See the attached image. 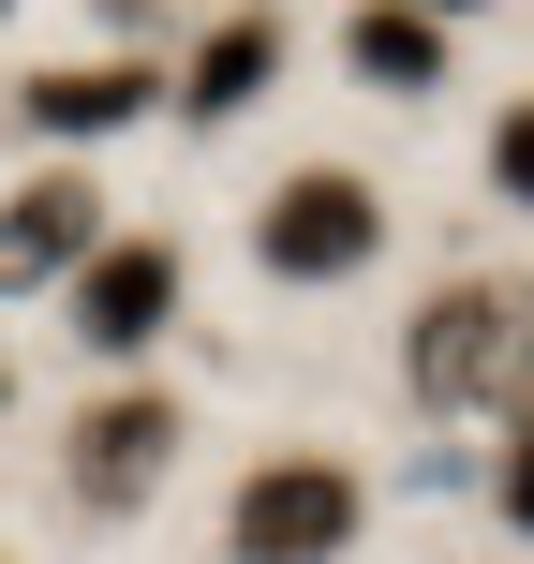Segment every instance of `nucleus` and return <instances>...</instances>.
I'll return each instance as SVG.
<instances>
[{
	"label": "nucleus",
	"instance_id": "f03ea898",
	"mask_svg": "<svg viewBox=\"0 0 534 564\" xmlns=\"http://www.w3.org/2000/svg\"><path fill=\"white\" fill-rule=\"evenodd\" d=\"M357 520H371V490L341 476V460H312V446H282L238 476V506H224V564H341L357 550Z\"/></svg>",
	"mask_w": 534,
	"mask_h": 564
},
{
	"label": "nucleus",
	"instance_id": "ddd939ff",
	"mask_svg": "<svg viewBox=\"0 0 534 564\" xmlns=\"http://www.w3.org/2000/svg\"><path fill=\"white\" fill-rule=\"evenodd\" d=\"M0 401H15V371H0Z\"/></svg>",
	"mask_w": 534,
	"mask_h": 564
},
{
	"label": "nucleus",
	"instance_id": "423d86ee",
	"mask_svg": "<svg viewBox=\"0 0 534 564\" xmlns=\"http://www.w3.org/2000/svg\"><path fill=\"white\" fill-rule=\"evenodd\" d=\"M89 238H105V178L45 164L30 194H0V297H45V282H75Z\"/></svg>",
	"mask_w": 534,
	"mask_h": 564
},
{
	"label": "nucleus",
	"instance_id": "f8f14e48",
	"mask_svg": "<svg viewBox=\"0 0 534 564\" xmlns=\"http://www.w3.org/2000/svg\"><path fill=\"white\" fill-rule=\"evenodd\" d=\"M416 15H476V0H416Z\"/></svg>",
	"mask_w": 534,
	"mask_h": 564
},
{
	"label": "nucleus",
	"instance_id": "20e7f679",
	"mask_svg": "<svg viewBox=\"0 0 534 564\" xmlns=\"http://www.w3.org/2000/svg\"><path fill=\"white\" fill-rule=\"evenodd\" d=\"M59 297H75V341H89V357H149V341L178 327V297H194V268H178V238H119L105 224Z\"/></svg>",
	"mask_w": 534,
	"mask_h": 564
},
{
	"label": "nucleus",
	"instance_id": "4468645a",
	"mask_svg": "<svg viewBox=\"0 0 534 564\" xmlns=\"http://www.w3.org/2000/svg\"><path fill=\"white\" fill-rule=\"evenodd\" d=\"M0 15H15V0H0Z\"/></svg>",
	"mask_w": 534,
	"mask_h": 564
},
{
	"label": "nucleus",
	"instance_id": "9d476101",
	"mask_svg": "<svg viewBox=\"0 0 534 564\" xmlns=\"http://www.w3.org/2000/svg\"><path fill=\"white\" fill-rule=\"evenodd\" d=\"M490 194H505V208H534V89L490 119Z\"/></svg>",
	"mask_w": 534,
	"mask_h": 564
},
{
	"label": "nucleus",
	"instance_id": "1a4fd4ad",
	"mask_svg": "<svg viewBox=\"0 0 534 564\" xmlns=\"http://www.w3.org/2000/svg\"><path fill=\"white\" fill-rule=\"evenodd\" d=\"M268 75H282V0H253V15H224V30L194 45V75H178V119H238Z\"/></svg>",
	"mask_w": 534,
	"mask_h": 564
},
{
	"label": "nucleus",
	"instance_id": "9b49d317",
	"mask_svg": "<svg viewBox=\"0 0 534 564\" xmlns=\"http://www.w3.org/2000/svg\"><path fill=\"white\" fill-rule=\"evenodd\" d=\"M505 416H520V446H505V520L534 535V401H505Z\"/></svg>",
	"mask_w": 534,
	"mask_h": 564
},
{
	"label": "nucleus",
	"instance_id": "7ed1b4c3",
	"mask_svg": "<svg viewBox=\"0 0 534 564\" xmlns=\"http://www.w3.org/2000/svg\"><path fill=\"white\" fill-rule=\"evenodd\" d=\"M371 253H386V194H371L357 164L268 178V208H253V268H268V282H357Z\"/></svg>",
	"mask_w": 534,
	"mask_h": 564
},
{
	"label": "nucleus",
	"instance_id": "6e6552de",
	"mask_svg": "<svg viewBox=\"0 0 534 564\" xmlns=\"http://www.w3.org/2000/svg\"><path fill=\"white\" fill-rule=\"evenodd\" d=\"M341 75L386 89V105H431V89H446V15H416V0H357V15H341Z\"/></svg>",
	"mask_w": 534,
	"mask_h": 564
},
{
	"label": "nucleus",
	"instance_id": "f257e3e1",
	"mask_svg": "<svg viewBox=\"0 0 534 564\" xmlns=\"http://www.w3.org/2000/svg\"><path fill=\"white\" fill-rule=\"evenodd\" d=\"M401 387H416V416H505L534 401V282H446V297L416 312V341H401Z\"/></svg>",
	"mask_w": 534,
	"mask_h": 564
},
{
	"label": "nucleus",
	"instance_id": "39448f33",
	"mask_svg": "<svg viewBox=\"0 0 534 564\" xmlns=\"http://www.w3.org/2000/svg\"><path fill=\"white\" fill-rule=\"evenodd\" d=\"M178 431H194V416H178V401L164 387H119V401H89V416H75V446H59V476H75V506H149V490H164L178 476Z\"/></svg>",
	"mask_w": 534,
	"mask_h": 564
},
{
	"label": "nucleus",
	"instance_id": "0eeeda50",
	"mask_svg": "<svg viewBox=\"0 0 534 564\" xmlns=\"http://www.w3.org/2000/svg\"><path fill=\"white\" fill-rule=\"evenodd\" d=\"M149 105H164V59H75V75H30L15 89L30 134H134Z\"/></svg>",
	"mask_w": 534,
	"mask_h": 564
}]
</instances>
